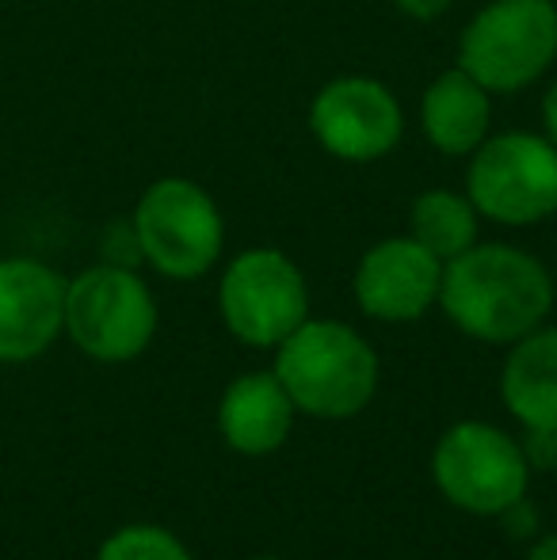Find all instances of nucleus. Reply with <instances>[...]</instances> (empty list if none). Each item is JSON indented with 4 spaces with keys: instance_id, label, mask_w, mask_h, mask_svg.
Masks as SVG:
<instances>
[{
    "instance_id": "obj_17",
    "label": "nucleus",
    "mask_w": 557,
    "mask_h": 560,
    "mask_svg": "<svg viewBox=\"0 0 557 560\" xmlns=\"http://www.w3.org/2000/svg\"><path fill=\"white\" fill-rule=\"evenodd\" d=\"M394 4H397V12L409 15V20L431 23V20H439V15L451 12L454 0H394Z\"/></svg>"
},
{
    "instance_id": "obj_13",
    "label": "nucleus",
    "mask_w": 557,
    "mask_h": 560,
    "mask_svg": "<svg viewBox=\"0 0 557 560\" xmlns=\"http://www.w3.org/2000/svg\"><path fill=\"white\" fill-rule=\"evenodd\" d=\"M420 130L443 156H469L492 133V92L466 69H443L420 96Z\"/></svg>"
},
{
    "instance_id": "obj_18",
    "label": "nucleus",
    "mask_w": 557,
    "mask_h": 560,
    "mask_svg": "<svg viewBox=\"0 0 557 560\" xmlns=\"http://www.w3.org/2000/svg\"><path fill=\"white\" fill-rule=\"evenodd\" d=\"M543 126H546V138L554 141V149H557V81L546 89V96H543Z\"/></svg>"
},
{
    "instance_id": "obj_21",
    "label": "nucleus",
    "mask_w": 557,
    "mask_h": 560,
    "mask_svg": "<svg viewBox=\"0 0 557 560\" xmlns=\"http://www.w3.org/2000/svg\"><path fill=\"white\" fill-rule=\"evenodd\" d=\"M554 4H557V0H554Z\"/></svg>"
},
{
    "instance_id": "obj_10",
    "label": "nucleus",
    "mask_w": 557,
    "mask_h": 560,
    "mask_svg": "<svg viewBox=\"0 0 557 560\" xmlns=\"http://www.w3.org/2000/svg\"><path fill=\"white\" fill-rule=\"evenodd\" d=\"M439 287H443V264L409 233L371 244L356 267L359 310L382 325L420 320L439 305Z\"/></svg>"
},
{
    "instance_id": "obj_12",
    "label": "nucleus",
    "mask_w": 557,
    "mask_h": 560,
    "mask_svg": "<svg viewBox=\"0 0 557 560\" xmlns=\"http://www.w3.org/2000/svg\"><path fill=\"white\" fill-rule=\"evenodd\" d=\"M294 400L287 397L282 382L271 370L241 374L218 405V431L225 446L245 457H268L290 439L294 428Z\"/></svg>"
},
{
    "instance_id": "obj_15",
    "label": "nucleus",
    "mask_w": 557,
    "mask_h": 560,
    "mask_svg": "<svg viewBox=\"0 0 557 560\" xmlns=\"http://www.w3.org/2000/svg\"><path fill=\"white\" fill-rule=\"evenodd\" d=\"M477 225H481V214L466 191L431 187V191H420L409 207V236L423 244L439 264H451L454 256L474 248Z\"/></svg>"
},
{
    "instance_id": "obj_9",
    "label": "nucleus",
    "mask_w": 557,
    "mask_h": 560,
    "mask_svg": "<svg viewBox=\"0 0 557 560\" xmlns=\"http://www.w3.org/2000/svg\"><path fill=\"white\" fill-rule=\"evenodd\" d=\"M310 130L325 153L348 164H371L402 145L405 112L394 89L374 77H336L313 96Z\"/></svg>"
},
{
    "instance_id": "obj_11",
    "label": "nucleus",
    "mask_w": 557,
    "mask_h": 560,
    "mask_svg": "<svg viewBox=\"0 0 557 560\" xmlns=\"http://www.w3.org/2000/svg\"><path fill=\"white\" fill-rule=\"evenodd\" d=\"M66 282L43 259H0V362H35L66 332Z\"/></svg>"
},
{
    "instance_id": "obj_4",
    "label": "nucleus",
    "mask_w": 557,
    "mask_h": 560,
    "mask_svg": "<svg viewBox=\"0 0 557 560\" xmlns=\"http://www.w3.org/2000/svg\"><path fill=\"white\" fill-rule=\"evenodd\" d=\"M130 225L141 259L164 279H202L222 259L225 218L214 195L187 176L153 179L141 191Z\"/></svg>"
},
{
    "instance_id": "obj_7",
    "label": "nucleus",
    "mask_w": 557,
    "mask_h": 560,
    "mask_svg": "<svg viewBox=\"0 0 557 560\" xmlns=\"http://www.w3.org/2000/svg\"><path fill=\"white\" fill-rule=\"evenodd\" d=\"M431 480L466 515L500 518L527 500L531 462L508 431L481 420H462L431 450Z\"/></svg>"
},
{
    "instance_id": "obj_3",
    "label": "nucleus",
    "mask_w": 557,
    "mask_h": 560,
    "mask_svg": "<svg viewBox=\"0 0 557 560\" xmlns=\"http://www.w3.org/2000/svg\"><path fill=\"white\" fill-rule=\"evenodd\" d=\"M557 61L554 0H489L459 35V61L492 96H515Z\"/></svg>"
},
{
    "instance_id": "obj_14",
    "label": "nucleus",
    "mask_w": 557,
    "mask_h": 560,
    "mask_svg": "<svg viewBox=\"0 0 557 560\" xmlns=\"http://www.w3.org/2000/svg\"><path fill=\"white\" fill-rule=\"evenodd\" d=\"M504 408L531 431H557V328L515 339L500 370Z\"/></svg>"
},
{
    "instance_id": "obj_2",
    "label": "nucleus",
    "mask_w": 557,
    "mask_h": 560,
    "mask_svg": "<svg viewBox=\"0 0 557 560\" xmlns=\"http://www.w3.org/2000/svg\"><path fill=\"white\" fill-rule=\"evenodd\" d=\"M271 374L298 412L317 420H351L379 393V354L344 320L310 317L276 347Z\"/></svg>"
},
{
    "instance_id": "obj_1",
    "label": "nucleus",
    "mask_w": 557,
    "mask_h": 560,
    "mask_svg": "<svg viewBox=\"0 0 557 560\" xmlns=\"http://www.w3.org/2000/svg\"><path fill=\"white\" fill-rule=\"evenodd\" d=\"M439 310L462 336L504 343L546 325L554 310V279L538 256L520 244H481L443 264Z\"/></svg>"
},
{
    "instance_id": "obj_19",
    "label": "nucleus",
    "mask_w": 557,
    "mask_h": 560,
    "mask_svg": "<svg viewBox=\"0 0 557 560\" xmlns=\"http://www.w3.org/2000/svg\"><path fill=\"white\" fill-rule=\"evenodd\" d=\"M527 560H557V534H543V538L531 546Z\"/></svg>"
},
{
    "instance_id": "obj_8",
    "label": "nucleus",
    "mask_w": 557,
    "mask_h": 560,
    "mask_svg": "<svg viewBox=\"0 0 557 560\" xmlns=\"http://www.w3.org/2000/svg\"><path fill=\"white\" fill-rule=\"evenodd\" d=\"M218 313L233 339L276 351L302 320H310V287L302 267L279 248H245L222 271Z\"/></svg>"
},
{
    "instance_id": "obj_6",
    "label": "nucleus",
    "mask_w": 557,
    "mask_h": 560,
    "mask_svg": "<svg viewBox=\"0 0 557 560\" xmlns=\"http://www.w3.org/2000/svg\"><path fill=\"white\" fill-rule=\"evenodd\" d=\"M66 336L96 362H130L156 336V298L135 267L96 264L66 282Z\"/></svg>"
},
{
    "instance_id": "obj_16",
    "label": "nucleus",
    "mask_w": 557,
    "mask_h": 560,
    "mask_svg": "<svg viewBox=\"0 0 557 560\" xmlns=\"http://www.w3.org/2000/svg\"><path fill=\"white\" fill-rule=\"evenodd\" d=\"M96 560H192L187 546L172 530L153 523L119 526L112 538H104Z\"/></svg>"
},
{
    "instance_id": "obj_5",
    "label": "nucleus",
    "mask_w": 557,
    "mask_h": 560,
    "mask_svg": "<svg viewBox=\"0 0 557 560\" xmlns=\"http://www.w3.org/2000/svg\"><path fill=\"white\" fill-rule=\"evenodd\" d=\"M466 195L497 225H538L557 214V149L546 133L500 130L469 153Z\"/></svg>"
},
{
    "instance_id": "obj_20",
    "label": "nucleus",
    "mask_w": 557,
    "mask_h": 560,
    "mask_svg": "<svg viewBox=\"0 0 557 560\" xmlns=\"http://www.w3.org/2000/svg\"><path fill=\"white\" fill-rule=\"evenodd\" d=\"M256 560H279V557H256Z\"/></svg>"
}]
</instances>
